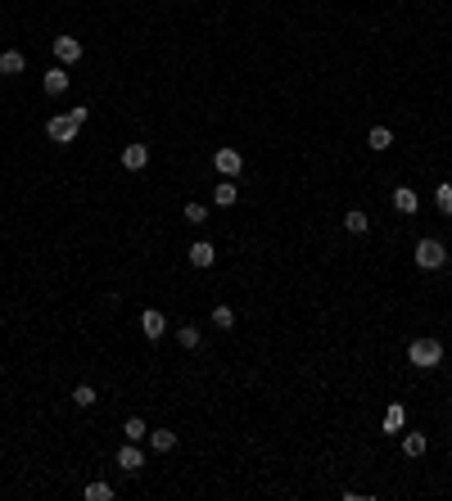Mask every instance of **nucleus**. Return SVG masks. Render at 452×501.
<instances>
[{
    "label": "nucleus",
    "instance_id": "1",
    "mask_svg": "<svg viewBox=\"0 0 452 501\" xmlns=\"http://www.w3.org/2000/svg\"><path fill=\"white\" fill-rule=\"evenodd\" d=\"M407 361L416 366V371H435V366L444 361V343L430 339V334H421V339L407 343Z\"/></svg>",
    "mask_w": 452,
    "mask_h": 501
},
{
    "label": "nucleus",
    "instance_id": "2",
    "mask_svg": "<svg viewBox=\"0 0 452 501\" xmlns=\"http://www.w3.org/2000/svg\"><path fill=\"white\" fill-rule=\"evenodd\" d=\"M411 257H416V267H421V271H439V267L448 262V248H444V239L425 235V239H416V248H411Z\"/></svg>",
    "mask_w": 452,
    "mask_h": 501
},
{
    "label": "nucleus",
    "instance_id": "3",
    "mask_svg": "<svg viewBox=\"0 0 452 501\" xmlns=\"http://www.w3.org/2000/svg\"><path fill=\"white\" fill-rule=\"evenodd\" d=\"M77 122H73V113H54V118H45V136H50L54 144H73L77 140Z\"/></svg>",
    "mask_w": 452,
    "mask_h": 501
},
{
    "label": "nucleus",
    "instance_id": "4",
    "mask_svg": "<svg viewBox=\"0 0 452 501\" xmlns=\"http://www.w3.org/2000/svg\"><path fill=\"white\" fill-rule=\"evenodd\" d=\"M213 167L222 172V177H231V181H235L240 172H245V154H240V149H231V144H222V149L213 154Z\"/></svg>",
    "mask_w": 452,
    "mask_h": 501
},
{
    "label": "nucleus",
    "instance_id": "5",
    "mask_svg": "<svg viewBox=\"0 0 452 501\" xmlns=\"http://www.w3.org/2000/svg\"><path fill=\"white\" fill-rule=\"evenodd\" d=\"M140 334H145L150 343H159L163 334H168V316H163L159 307H145V312H140Z\"/></svg>",
    "mask_w": 452,
    "mask_h": 501
},
{
    "label": "nucleus",
    "instance_id": "6",
    "mask_svg": "<svg viewBox=\"0 0 452 501\" xmlns=\"http://www.w3.org/2000/svg\"><path fill=\"white\" fill-rule=\"evenodd\" d=\"M118 470L122 474H140V470H145V451H140V442H122L118 447Z\"/></svg>",
    "mask_w": 452,
    "mask_h": 501
},
{
    "label": "nucleus",
    "instance_id": "7",
    "mask_svg": "<svg viewBox=\"0 0 452 501\" xmlns=\"http://www.w3.org/2000/svg\"><path fill=\"white\" fill-rule=\"evenodd\" d=\"M54 59H59L64 68L77 63V59H82V41H77V36H54Z\"/></svg>",
    "mask_w": 452,
    "mask_h": 501
},
{
    "label": "nucleus",
    "instance_id": "8",
    "mask_svg": "<svg viewBox=\"0 0 452 501\" xmlns=\"http://www.w3.org/2000/svg\"><path fill=\"white\" fill-rule=\"evenodd\" d=\"M380 429H384V433H402V429H407V407H402V402H393V407H384V420H380Z\"/></svg>",
    "mask_w": 452,
    "mask_h": 501
},
{
    "label": "nucleus",
    "instance_id": "9",
    "mask_svg": "<svg viewBox=\"0 0 452 501\" xmlns=\"http://www.w3.org/2000/svg\"><path fill=\"white\" fill-rule=\"evenodd\" d=\"M213 262H217V248L208 244V239H195V244H190V267L204 271V267H213Z\"/></svg>",
    "mask_w": 452,
    "mask_h": 501
},
{
    "label": "nucleus",
    "instance_id": "10",
    "mask_svg": "<svg viewBox=\"0 0 452 501\" xmlns=\"http://www.w3.org/2000/svg\"><path fill=\"white\" fill-rule=\"evenodd\" d=\"M150 163V144H127V149H122V167L127 172H140Z\"/></svg>",
    "mask_w": 452,
    "mask_h": 501
},
{
    "label": "nucleus",
    "instance_id": "11",
    "mask_svg": "<svg viewBox=\"0 0 452 501\" xmlns=\"http://www.w3.org/2000/svg\"><path fill=\"white\" fill-rule=\"evenodd\" d=\"M393 208H398V213H416V208H421V195H416V190H411V186H398V190H393Z\"/></svg>",
    "mask_w": 452,
    "mask_h": 501
},
{
    "label": "nucleus",
    "instance_id": "12",
    "mask_svg": "<svg viewBox=\"0 0 452 501\" xmlns=\"http://www.w3.org/2000/svg\"><path fill=\"white\" fill-rule=\"evenodd\" d=\"M68 82H73L68 68H64V63H54V68L45 73V95H64V91H68Z\"/></svg>",
    "mask_w": 452,
    "mask_h": 501
},
{
    "label": "nucleus",
    "instance_id": "13",
    "mask_svg": "<svg viewBox=\"0 0 452 501\" xmlns=\"http://www.w3.org/2000/svg\"><path fill=\"white\" fill-rule=\"evenodd\" d=\"M235 199H240V190H235V181H217V186H213V204L217 208H231V204H235Z\"/></svg>",
    "mask_w": 452,
    "mask_h": 501
},
{
    "label": "nucleus",
    "instance_id": "14",
    "mask_svg": "<svg viewBox=\"0 0 452 501\" xmlns=\"http://www.w3.org/2000/svg\"><path fill=\"white\" fill-rule=\"evenodd\" d=\"M425 447H430V442H425V433H402V456L421 461V456H425Z\"/></svg>",
    "mask_w": 452,
    "mask_h": 501
},
{
    "label": "nucleus",
    "instance_id": "15",
    "mask_svg": "<svg viewBox=\"0 0 452 501\" xmlns=\"http://www.w3.org/2000/svg\"><path fill=\"white\" fill-rule=\"evenodd\" d=\"M23 68H27L23 50H5V54H0V73H5V77H18Z\"/></svg>",
    "mask_w": 452,
    "mask_h": 501
},
{
    "label": "nucleus",
    "instance_id": "16",
    "mask_svg": "<svg viewBox=\"0 0 452 501\" xmlns=\"http://www.w3.org/2000/svg\"><path fill=\"white\" fill-rule=\"evenodd\" d=\"M122 438H127V442H145V438H150V425H145L140 416H127V425H122Z\"/></svg>",
    "mask_w": 452,
    "mask_h": 501
},
{
    "label": "nucleus",
    "instance_id": "17",
    "mask_svg": "<svg viewBox=\"0 0 452 501\" xmlns=\"http://www.w3.org/2000/svg\"><path fill=\"white\" fill-rule=\"evenodd\" d=\"M344 230H353V235H367V230H371V217L362 213V208H353V213H344Z\"/></svg>",
    "mask_w": 452,
    "mask_h": 501
},
{
    "label": "nucleus",
    "instance_id": "18",
    "mask_svg": "<svg viewBox=\"0 0 452 501\" xmlns=\"http://www.w3.org/2000/svg\"><path fill=\"white\" fill-rule=\"evenodd\" d=\"M177 343H181V348H186V352H195L199 343H204V334H199L195 325H177Z\"/></svg>",
    "mask_w": 452,
    "mask_h": 501
},
{
    "label": "nucleus",
    "instance_id": "19",
    "mask_svg": "<svg viewBox=\"0 0 452 501\" xmlns=\"http://www.w3.org/2000/svg\"><path fill=\"white\" fill-rule=\"evenodd\" d=\"M150 447L154 451H172V447H177V433H172V429H154L150 433Z\"/></svg>",
    "mask_w": 452,
    "mask_h": 501
},
{
    "label": "nucleus",
    "instance_id": "20",
    "mask_svg": "<svg viewBox=\"0 0 452 501\" xmlns=\"http://www.w3.org/2000/svg\"><path fill=\"white\" fill-rule=\"evenodd\" d=\"M367 144H371V149H376V154H384V149H389V144H393V131H389V127H371Z\"/></svg>",
    "mask_w": 452,
    "mask_h": 501
},
{
    "label": "nucleus",
    "instance_id": "21",
    "mask_svg": "<svg viewBox=\"0 0 452 501\" xmlns=\"http://www.w3.org/2000/svg\"><path fill=\"white\" fill-rule=\"evenodd\" d=\"M82 497H86V501H113V488L95 479V484H86V488H82Z\"/></svg>",
    "mask_w": 452,
    "mask_h": 501
},
{
    "label": "nucleus",
    "instance_id": "22",
    "mask_svg": "<svg viewBox=\"0 0 452 501\" xmlns=\"http://www.w3.org/2000/svg\"><path fill=\"white\" fill-rule=\"evenodd\" d=\"M213 325H217V330H235V312H231L226 303H217L213 307Z\"/></svg>",
    "mask_w": 452,
    "mask_h": 501
},
{
    "label": "nucleus",
    "instance_id": "23",
    "mask_svg": "<svg viewBox=\"0 0 452 501\" xmlns=\"http://www.w3.org/2000/svg\"><path fill=\"white\" fill-rule=\"evenodd\" d=\"M435 204H439V213H444V217H452V186H448V181H439Z\"/></svg>",
    "mask_w": 452,
    "mask_h": 501
},
{
    "label": "nucleus",
    "instance_id": "24",
    "mask_svg": "<svg viewBox=\"0 0 452 501\" xmlns=\"http://www.w3.org/2000/svg\"><path fill=\"white\" fill-rule=\"evenodd\" d=\"M73 402H77V407H95V402H100V393H95L91 384H77V389H73Z\"/></svg>",
    "mask_w": 452,
    "mask_h": 501
},
{
    "label": "nucleus",
    "instance_id": "25",
    "mask_svg": "<svg viewBox=\"0 0 452 501\" xmlns=\"http://www.w3.org/2000/svg\"><path fill=\"white\" fill-rule=\"evenodd\" d=\"M186 221H190V226H204V221H208V208H204V204H186Z\"/></svg>",
    "mask_w": 452,
    "mask_h": 501
}]
</instances>
